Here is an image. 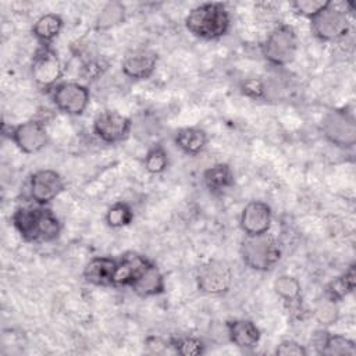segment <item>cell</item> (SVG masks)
Here are the masks:
<instances>
[{"mask_svg": "<svg viewBox=\"0 0 356 356\" xmlns=\"http://www.w3.org/2000/svg\"><path fill=\"white\" fill-rule=\"evenodd\" d=\"M117 259L110 256H96L83 267L82 275L86 282L95 286H114Z\"/></svg>", "mask_w": 356, "mask_h": 356, "instance_id": "e0dca14e", "label": "cell"}, {"mask_svg": "<svg viewBox=\"0 0 356 356\" xmlns=\"http://www.w3.org/2000/svg\"><path fill=\"white\" fill-rule=\"evenodd\" d=\"M312 345L318 355L324 356H355L356 345L350 338L318 330L312 337Z\"/></svg>", "mask_w": 356, "mask_h": 356, "instance_id": "9a60e30c", "label": "cell"}, {"mask_svg": "<svg viewBox=\"0 0 356 356\" xmlns=\"http://www.w3.org/2000/svg\"><path fill=\"white\" fill-rule=\"evenodd\" d=\"M264 60L273 67H285L293 61L298 51V35L289 25L273 29L260 44Z\"/></svg>", "mask_w": 356, "mask_h": 356, "instance_id": "277c9868", "label": "cell"}, {"mask_svg": "<svg viewBox=\"0 0 356 356\" xmlns=\"http://www.w3.org/2000/svg\"><path fill=\"white\" fill-rule=\"evenodd\" d=\"M152 261L136 252H125L117 259V268L114 274V286H131L135 278Z\"/></svg>", "mask_w": 356, "mask_h": 356, "instance_id": "2e32d148", "label": "cell"}, {"mask_svg": "<svg viewBox=\"0 0 356 356\" xmlns=\"http://www.w3.org/2000/svg\"><path fill=\"white\" fill-rule=\"evenodd\" d=\"M324 138L337 147L352 149L356 143V122L346 110H331L321 121Z\"/></svg>", "mask_w": 356, "mask_h": 356, "instance_id": "52a82bcc", "label": "cell"}, {"mask_svg": "<svg viewBox=\"0 0 356 356\" xmlns=\"http://www.w3.org/2000/svg\"><path fill=\"white\" fill-rule=\"evenodd\" d=\"M54 107L68 115H81L90 102V92L86 85L68 81L60 82L50 89Z\"/></svg>", "mask_w": 356, "mask_h": 356, "instance_id": "9c48e42d", "label": "cell"}, {"mask_svg": "<svg viewBox=\"0 0 356 356\" xmlns=\"http://www.w3.org/2000/svg\"><path fill=\"white\" fill-rule=\"evenodd\" d=\"M10 139L25 154L40 152L49 142L46 125L39 120H28L11 128Z\"/></svg>", "mask_w": 356, "mask_h": 356, "instance_id": "8fae6325", "label": "cell"}, {"mask_svg": "<svg viewBox=\"0 0 356 356\" xmlns=\"http://www.w3.org/2000/svg\"><path fill=\"white\" fill-rule=\"evenodd\" d=\"M273 221L271 207L261 200L248 202L239 217V227L245 235H261L270 231Z\"/></svg>", "mask_w": 356, "mask_h": 356, "instance_id": "4fadbf2b", "label": "cell"}, {"mask_svg": "<svg viewBox=\"0 0 356 356\" xmlns=\"http://www.w3.org/2000/svg\"><path fill=\"white\" fill-rule=\"evenodd\" d=\"M307 349L293 339L281 341L275 348V355L280 356H306Z\"/></svg>", "mask_w": 356, "mask_h": 356, "instance_id": "1f68e13d", "label": "cell"}, {"mask_svg": "<svg viewBox=\"0 0 356 356\" xmlns=\"http://www.w3.org/2000/svg\"><path fill=\"white\" fill-rule=\"evenodd\" d=\"M239 89L242 95L253 100H263L264 97V88H263L261 78H246L241 82Z\"/></svg>", "mask_w": 356, "mask_h": 356, "instance_id": "4dcf8cb0", "label": "cell"}, {"mask_svg": "<svg viewBox=\"0 0 356 356\" xmlns=\"http://www.w3.org/2000/svg\"><path fill=\"white\" fill-rule=\"evenodd\" d=\"M132 121L114 110L100 111L93 120V132L104 143L122 142L131 132Z\"/></svg>", "mask_w": 356, "mask_h": 356, "instance_id": "30bf717a", "label": "cell"}, {"mask_svg": "<svg viewBox=\"0 0 356 356\" xmlns=\"http://www.w3.org/2000/svg\"><path fill=\"white\" fill-rule=\"evenodd\" d=\"M313 316L318 324L323 327L332 325L338 321L339 318V307L338 302L331 300L328 298H323L321 300L317 302V305L313 309Z\"/></svg>", "mask_w": 356, "mask_h": 356, "instance_id": "4316f807", "label": "cell"}, {"mask_svg": "<svg viewBox=\"0 0 356 356\" xmlns=\"http://www.w3.org/2000/svg\"><path fill=\"white\" fill-rule=\"evenodd\" d=\"M170 346H172L178 355L184 356H199L206 352L204 342L196 337L171 338Z\"/></svg>", "mask_w": 356, "mask_h": 356, "instance_id": "f1b7e54d", "label": "cell"}, {"mask_svg": "<svg viewBox=\"0 0 356 356\" xmlns=\"http://www.w3.org/2000/svg\"><path fill=\"white\" fill-rule=\"evenodd\" d=\"M64 189L65 182L56 170H38L29 177V196L33 203L47 206Z\"/></svg>", "mask_w": 356, "mask_h": 356, "instance_id": "7c38bea8", "label": "cell"}, {"mask_svg": "<svg viewBox=\"0 0 356 356\" xmlns=\"http://www.w3.org/2000/svg\"><path fill=\"white\" fill-rule=\"evenodd\" d=\"M234 171L227 163H217L203 172V184L213 195H222L234 186Z\"/></svg>", "mask_w": 356, "mask_h": 356, "instance_id": "ffe728a7", "label": "cell"}, {"mask_svg": "<svg viewBox=\"0 0 356 356\" xmlns=\"http://www.w3.org/2000/svg\"><path fill=\"white\" fill-rule=\"evenodd\" d=\"M274 291L275 293L288 305H295L299 302L300 299V293H302V286L300 282L298 281V278L292 277V275H280L275 281H274Z\"/></svg>", "mask_w": 356, "mask_h": 356, "instance_id": "cb8c5ba5", "label": "cell"}, {"mask_svg": "<svg viewBox=\"0 0 356 356\" xmlns=\"http://www.w3.org/2000/svg\"><path fill=\"white\" fill-rule=\"evenodd\" d=\"M355 282H356V271H355V264H350L343 274L339 277L334 278L330 281L325 286V298L339 302L345 296L353 292L355 289Z\"/></svg>", "mask_w": 356, "mask_h": 356, "instance_id": "603a6c76", "label": "cell"}, {"mask_svg": "<svg viewBox=\"0 0 356 356\" xmlns=\"http://www.w3.org/2000/svg\"><path fill=\"white\" fill-rule=\"evenodd\" d=\"M313 35L321 42H335L345 38L350 29V19L345 8L338 7L334 1L310 19Z\"/></svg>", "mask_w": 356, "mask_h": 356, "instance_id": "5b68a950", "label": "cell"}, {"mask_svg": "<svg viewBox=\"0 0 356 356\" xmlns=\"http://www.w3.org/2000/svg\"><path fill=\"white\" fill-rule=\"evenodd\" d=\"M207 142H209L207 132L197 127L179 128L174 134L175 146L189 156H195L200 153L206 147Z\"/></svg>", "mask_w": 356, "mask_h": 356, "instance_id": "44dd1931", "label": "cell"}, {"mask_svg": "<svg viewBox=\"0 0 356 356\" xmlns=\"http://www.w3.org/2000/svg\"><path fill=\"white\" fill-rule=\"evenodd\" d=\"M63 26L64 21L61 15L56 13H47L35 21L32 26V35L40 44H51V42L60 35Z\"/></svg>", "mask_w": 356, "mask_h": 356, "instance_id": "7402d4cb", "label": "cell"}, {"mask_svg": "<svg viewBox=\"0 0 356 356\" xmlns=\"http://www.w3.org/2000/svg\"><path fill=\"white\" fill-rule=\"evenodd\" d=\"M131 291L140 298L157 296L165 292V280L159 267L150 263L131 284Z\"/></svg>", "mask_w": 356, "mask_h": 356, "instance_id": "d6986e66", "label": "cell"}, {"mask_svg": "<svg viewBox=\"0 0 356 356\" xmlns=\"http://www.w3.org/2000/svg\"><path fill=\"white\" fill-rule=\"evenodd\" d=\"M195 280L202 293L220 296L231 289L234 274L227 261L209 260L197 268Z\"/></svg>", "mask_w": 356, "mask_h": 356, "instance_id": "ba28073f", "label": "cell"}, {"mask_svg": "<svg viewBox=\"0 0 356 356\" xmlns=\"http://www.w3.org/2000/svg\"><path fill=\"white\" fill-rule=\"evenodd\" d=\"M145 168L150 174H161L168 167V154L161 145H153L145 154Z\"/></svg>", "mask_w": 356, "mask_h": 356, "instance_id": "83f0119b", "label": "cell"}, {"mask_svg": "<svg viewBox=\"0 0 356 356\" xmlns=\"http://www.w3.org/2000/svg\"><path fill=\"white\" fill-rule=\"evenodd\" d=\"M11 222L19 236L29 243H47L58 238L63 225L54 211L44 204H24L15 209Z\"/></svg>", "mask_w": 356, "mask_h": 356, "instance_id": "6da1fadb", "label": "cell"}, {"mask_svg": "<svg viewBox=\"0 0 356 356\" xmlns=\"http://www.w3.org/2000/svg\"><path fill=\"white\" fill-rule=\"evenodd\" d=\"M231 17L222 3H203L185 17V28L193 36L204 40H216L228 33Z\"/></svg>", "mask_w": 356, "mask_h": 356, "instance_id": "7a4b0ae2", "label": "cell"}, {"mask_svg": "<svg viewBox=\"0 0 356 356\" xmlns=\"http://www.w3.org/2000/svg\"><path fill=\"white\" fill-rule=\"evenodd\" d=\"M125 18V7L120 1H110L107 3L96 18V28L97 29H110L115 25H120Z\"/></svg>", "mask_w": 356, "mask_h": 356, "instance_id": "d4e9b609", "label": "cell"}, {"mask_svg": "<svg viewBox=\"0 0 356 356\" xmlns=\"http://www.w3.org/2000/svg\"><path fill=\"white\" fill-rule=\"evenodd\" d=\"M134 211L131 206L122 200L111 204L106 211V222L111 228H122L132 222Z\"/></svg>", "mask_w": 356, "mask_h": 356, "instance_id": "484cf974", "label": "cell"}, {"mask_svg": "<svg viewBox=\"0 0 356 356\" xmlns=\"http://www.w3.org/2000/svg\"><path fill=\"white\" fill-rule=\"evenodd\" d=\"M227 335L231 343L241 349H252L254 348L260 338L261 331L260 328L252 321L246 318H234L225 323Z\"/></svg>", "mask_w": 356, "mask_h": 356, "instance_id": "ac0fdd59", "label": "cell"}, {"mask_svg": "<svg viewBox=\"0 0 356 356\" xmlns=\"http://www.w3.org/2000/svg\"><path fill=\"white\" fill-rule=\"evenodd\" d=\"M241 257L249 268L268 271L281 259V249L270 231L261 235H245L241 242Z\"/></svg>", "mask_w": 356, "mask_h": 356, "instance_id": "3957f363", "label": "cell"}, {"mask_svg": "<svg viewBox=\"0 0 356 356\" xmlns=\"http://www.w3.org/2000/svg\"><path fill=\"white\" fill-rule=\"evenodd\" d=\"M31 75L36 85L44 89H53L64 75V63L51 47V44H40L32 57Z\"/></svg>", "mask_w": 356, "mask_h": 356, "instance_id": "8992f818", "label": "cell"}, {"mask_svg": "<svg viewBox=\"0 0 356 356\" xmlns=\"http://www.w3.org/2000/svg\"><path fill=\"white\" fill-rule=\"evenodd\" d=\"M328 0H296L292 1L291 6L296 14L312 19L321 10H324L328 6Z\"/></svg>", "mask_w": 356, "mask_h": 356, "instance_id": "f546056e", "label": "cell"}, {"mask_svg": "<svg viewBox=\"0 0 356 356\" xmlns=\"http://www.w3.org/2000/svg\"><path fill=\"white\" fill-rule=\"evenodd\" d=\"M157 54L149 49H138L129 51L122 63L121 70L125 76L134 81H143L153 75L157 67Z\"/></svg>", "mask_w": 356, "mask_h": 356, "instance_id": "5bb4252c", "label": "cell"}]
</instances>
